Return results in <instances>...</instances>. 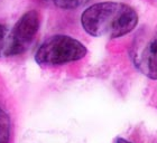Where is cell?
Returning a JSON list of instances; mask_svg holds the SVG:
<instances>
[{
	"label": "cell",
	"instance_id": "52a82bcc",
	"mask_svg": "<svg viewBox=\"0 0 157 143\" xmlns=\"http://www.w3.org/2000/svg\"><path fill=\"white\" fill-rule=\"evenodd\" d=\"M115 143H131V142H129L126 139H122V138H117L115 140Z\"/></svg>",
	"mask_w": 157,
	"mask_h": 143
},
{
	"label": "cell",
	"instance_id": "6da1fadb",
	"mask_svg": "<svg viewBox=\"0 0 157 143\" xmlns=\"http://www.w3.org/2000/svg\"><path fill=\"white\" fill-rule=\"evenodd\" d=\"M81 24L89 35L119 38L136 28L138 15L127 3L103 1L86 8L81 16Z\"/></svg>",
	"mask_w": 157,
	"mask_h": 143
},
{
	"label": "cell",
	"instance_id": "277c9868",
	"mask_svg": "<svg viewBox=\"0 0 157 143\" xmlns=\"http://www.w3.org/2000/svg\"><path fill=\"white\" fill-rule=\"evenodd\" d=\"M40 17L37 10H29L24 13L8 36V45L5 55H20L26 52L38 33Z\"/></svg>",
	"mask_w": 157,
	"mask_h": 143
},
{
	"label": "cell",
	"instance_id": "3957f363",
	"mask_svg": "<svg viewBox=\"0 0 157 143\" xmlns=\"http://www.w3.org/2000/svg\"><path fill=\"white\" fill-rule=\"evenodd\" d=\"M131 59L138 71L151 79H157V26L143 28L131 47Z\"/></svg>",
	"mask_w": 157,
	"mask_h": 143
},
{
	"label": "cell",
	"instance_id": "8992f818",
	"mask_svg": "<svg viewBox=\"0 0 157 143\" xmlns=\"http://www.w3.org/2000/svg\"><path fill=\"white\" fill-rule=\"evenodd\" d=\"M8 36L9 31L5 25H0V57L5 55L8 45Z\"/></svg>",
	"mask_w": 157,
	"mask_h": 143
},
{
	"label": "cell",
	"instance_id": "5b68a950",
	"mask_svg": "<svg viewBox=\"0 0 157 143\" xmlns=\"http://www.w3.org/2000/svg\"><path fill=\"white\" fill-rule=\"evenodd\" d=\"M44 1L53 3L54 6L59 8V9L72 10L78 9L80 7L84 6L90 0H44Z\"/></svg>",
	"mask_w": 157,
	"mask_h": 143
},
{
	"label": "cell",
	"instance_id": "7a4b0ae2",
	"mask_svg": "<svg viewBox=\"0 0 157 143\" xmlns=\"http://www.w3.org/2000/svg\"><path fill=\"white\" fill-rule=\"evenodd\" d=\"M88 49L80 40L67 35H54L39 46L35 61L39 65L57 66L80 61Z\"/></svg>",
	"mask_w": 157,
	"mask_h": 143
}]
</instances>
